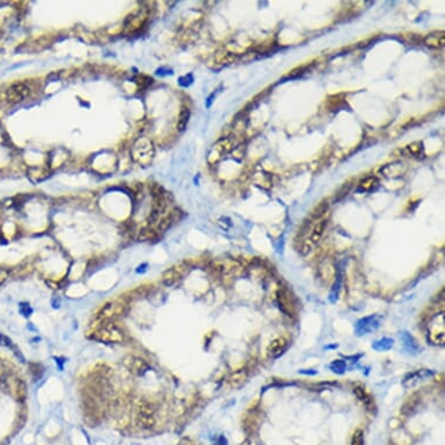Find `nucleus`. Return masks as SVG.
Returning <instances> with one entry per match:
<instances>
[{
    "label": "nucleus",
    "mask_w": 445,
    "mask_h": 445,
    "mask_svg": "<svg viewBox=\"0 0 445 445\" xmlns=\"http://www.w3.org/2000/svg\"><path fill=\"white\" fill-rule=\"evenodd\" d=\"M401 154H403L406 158H421L423 154V145L420 141L412 142L410 145L406 146L405 148L401 149Z\"/></svg>",
    "instance_id": "nucleus-15"
},
{
    "label": "nucleus",
    "mask_w": 445,
    "mask_h": 445,
    "mask_svg": "<svg viewBox=\"0 0 445 445\" xmlns=\"http://www.w3.org/2000/svg\"><path fill=\"white\" fill-rule=\"evenodd\" d=\"M123 365L129 373L135 376H142L149 371V365L145 359L138 356L128 355L123 359Z\"/></svg>",
    "instance_id": "nucleus-7"
},
{
    "label": "nucleus",
    "mask_w": 445,
    "mask_h": 445,
    "mask_svg": "<svg viewBox=\"0 0 445 445\" xmlns=\"http://www.w3.org/2000/svg\"><path fill=\"white\" fill-rule=\"evenodd\" d=\"M440 315H436V316L432 318L431 322H430V334H429V339L432 341L434 344H442L444 343V328L438 329V326L444 325V316L440 320V323H438V318H440Z\"/></svg>",
    "instance_id": "nucleus-9"
},
{
    "label": "nucleus",
    "mask_w": 445,
    "mask_h": 445,
    "mask_svg": "<svg viewBox=\"0 0 445 445\" xmlns=\"http://www.w3.org/2000/svg\"><path fill=\"white\" fill-rule=\"evenodd\" d=\"M184 273V268L182 266H176L167 269L166 272L162 274V284L167 287H172L175 284H178L179 279L182 278Z\"/></svg>",
    "instance_id": "nucleus-10"
},
{
    "label": "nucleus",
    "mask_w": 445,
    "mask_h": 445,
    "mask_svg": "<svg viewBox=\"0 0 445 445\" xmlns=\"http://www.w3.org/2000/svg\"><path fill=\"white\" fill-rule=\"evenodd\" d=\"M91 339L105 344H120L125 339L122 328L117 325L113 320H103L99 325L91 332Z\"/></svg>",
    "instance_id": "nucleus-1"
},
{
    "label": "nucleus",
    "mask_w": 445,
    "mask_h": 445,
    "mask_svg": "<svg viewBox=\"0 0 445 445\" xmlns=\"http://www.w3.org/2000/svg\"><path fill=\"white\" fill-rule=\"evenodd\" d=\"M406 170L407 167L405 163H402V162H393V163L386 164V166L382 167L380 172H381L385 178H395L402 176L406 173Z\"/></svg>",
    "instance_id": "nucleus-11"
},
{
    "label": "nucleus",
    "mask_w": 445,
    "mask_h": 445,
    "mask_svg": "<svg viewBox=\"0 0 445 445\" xmlns=\"http://www.w3.org/2000/svg\"><path fill=\"white\" fill-rule=\"evenodd\" d=\"M214 60H216L217 64H220V66H223V64H230L235 60V55L232 54V53L225 52L222 53V54H218Z\"/></svg>",
    "instance_id": "nucleus-20"
},
{
    "label": "nucleus",
    "mask_w": 445,
    "mask_h": 445,
    "mask_svg": "<svg viewBox=\"0 0 445 445\" xmlns=\"http://www.w3.org/2000/svg\"><path fill=\"white\" fill-rule=\"evenodd\" d=\"M424 45L431 49H440L445 45V33L441 32H432L423 39Z\"/></svg>",
    "instance_id": "nucleus-12"
},
{
    "label": "nucleus",
    "mask_w": 445,
    "mask_h": 445,
    "mask_svg": "<svg viewBox=\"0 0 445 445\" xmlns=\"http://www.w3.org/2000/svg\"><path fill=\"white\" fill-rule=\"evenodd\" d=\"M247 379V372L245 370H239L237 372H233L228 378V382L231 387L238 388L240 387Z\"/></svg>",
    "instance_id": "nucleus-16"
},
{
    "label": "nucleus",
    "mask_w": 445,
    "mask_h": 445,
    "mask_svg": "<svg viewBox=\"0 0 445 445\" xmlns=\"http://www.w3.org/2000/svg\"><path fill=\"white\" fill-rule=\"evenodd\" d=\"M235 142L234 138L228 137L223 138V139L218 140L212 148L210 149L208 155V162L210 164H214L217 162H219L225 155H228L229 153H231L234 149Z\"/></svg>",
    "instance_id": "nucleus-4"
},
{
    "label": "nucleus",
    "mask_w": 445,
    "mask_h": 445,
    "mask_svg": "<svg viewBox=\"0 0 445 445\" xmlns=\"http://www.w3.org/2000/svg\"><path fill=\"white\" fill-rule=\"evenodd\" d=\"M350 189H351V184L347 183V184L344 185V187L341 188V190L339 191V193H338V194H339V195H341V196L339 197V198H341V197H344V196H346L347 194H349Z\"/></svg>",
    "instance_id": "nucleus-25"
},
{
    "label": "nucleus",
    "mask_w": 445,
    "mask_h": 445,
    "mask_svg": "<svg viewBox=\"0 0 445 445\" xmlns=\"http://www.w3.org/2000/svg\"><path fill=\"white\" fill-rule=\"evenodd\" d=\"M0 345L6 346V347H12L13 344H12V340L8 337H6L5 335L0 334Z\"/></svg>",
    "instance_id": "nucleus-24"
},
{
    "label": "nucleus",
    "mask_w": 445,
    "mask_h": 445,
    "mask_svg": "<svg viewBox=\"0 0 445 445\" xmlns=\"http://www.w3.org/2000/svg\"><path fill=\"white\" fill-rule=\"evenodd\" d=\"M376 185H378V179H376V178H374V176H368V178L362 179V181L360 182V184H359V187H358V190L359 191H371V190H373Z\"/></svg>",
    "instance_id": "nucleus-18"
},
{
    "label": "nucleus",
    "mask_w": 445,
    "mask_h": 445,
    "mask_svg": "<svg viewBox=\"0 0 445 445\" xmlns=\"http://www.w3.org/2000/svg\"><path fill=\"white\" fill-rule=\"evenodd\" d=\"M285 347H287V340L284 337L275 338L267 347V356L270 358H276L284 352Z\"/></svg>",
    "instance_id": "nucleus-14"
},
{
    "label": "nucleus",
    "mask_w": 445,
    "mask_h": 445,
    "mask_svg": "<svg viewBox=\"0 0 445 445\" xmlns=\"http://www.w3.org/2000/svg\"><path fill=\"white\" fill-rule=\"evenodd\" d=\"M137 424L139 428L152 429L155 426V407L148 400L141 399L138 403Z\"/></svg>",
    "instance_id": "nucleus-3"
},
{
    "label": "nucleus",
    "mask_w": 445,
    "mask_h": 445,
    "mask_svg": "<svg viewBox=\"0 0 445 445\" xmlns=\"http://www.w3.org/2000/svg\"><path fill=\"white\" fill-rule=\"evenodd\" d=\"M355 393H356V395L358 396L359 400L364 401V402H367V401H368V397L366 395V393H365V391L362 390V388H356Z\"/></svg>",
    "instance_id": "nucleus-23"
},
{
    "label": "nucleus",
    "mask_w": 445,
    "mask_h": 445,
    "mask_svg": "<svg viewBox=\"0 0 445 445\" xmlns=\"http://www.w3.org/2000/svg\"><path fill=\"white\" fill-rule=\"evenodd\" d=\"M254 182H255L256 185H259V187H262L264 189H269L270 185H272V184H270L272 182H270L269 175H268V174H265V173L255 174Z\"/></svg>",
    "instance_id": "nucleus-19"
},
{
    "label": "nucleus",
    "mask_w": 445,
    "mask_h": 445,
    "mask_svg": "<svg viewBox=\"0 0 445 445\" xmlns=\"http://www.w3.org/2000/svg\"><path fill=\"white\" fill-rule=\"evenodd\" d=\"M351 445H364V431L361 429L356 430L352 436Z\"/></svg>",
    "instance_id": "nucleus-21"
},
{
    "label": "nucleus",
    "mask_w": 445,
    "mask_h": 445,
    "mask_svg": "<svg viewBox=\"0 0 445 445\" xmlns=\"http://www.w3.org/2000/svg\"><path fill=\"white\" fill-rule=\"evenodd\" d=\"M190 118V110L185 106H182L181 111H179L178 119V129L179 132H183L187 128L188 123H189Z\"/></svg>",
    "instance_id": "nucleus-17"
},
{
    "label": "nucleus",
    "mask_w": 445,
    "mask_h": 445,
    "mask_svg": "<svg viewBox=\"0 0 445 445\" xmlns=\"http://www.w3.org/2000/svg\"><path fill=\"white\" fill-rule=\"evenodd\" d=\"M326 226H328V220L326 219H318V222L315 224L314 228L311 229L310 233L308 237L305 238V240L303 241L302 245V253L303 254H308L311 249H314V247L320 243V240L322 239L324 231H325Z\"/></svg>",
    "instance_id": "nucleus-5"
},
{
    "label": "nucleus",
    "mask_w": 445,
    "mask_h": 445,
    "mask_svg": "<svg viewBox=\"0 0 445 445\" xmlns=\"http://www.w3.org/2000/svg\"><path fill=\"white\" fill-rule=\"evenodd\" d=\"M178 445H194V444H193V442L189 440V438H183V440L179 442Z\"/></svg>",
    "instance_id": "nucleus-26"
},
{
    "label": "nucleus",
    "mask_w": 445,
    "mask_h": 445,
    "mask_svg": "<svg viewBox=\"0 0 445 445\" xmlns=\"http://www.w3.org/2000/svg\"><path fill=\"white\" fill-rule=\"evenodd\" d=\"M10 278V270L0 267V285H2Z\"/></svg>",
    "instance_id": "nucleus-22"
},
{
    "label": "nucleus",
    "mask_w": 445,
    "mask_h": 445,
    "mask_svg": "<svg viewBox=\"0 0 445 445\" xmlns=\"http://www.w3.org/2000/svg\"><path fill=\"white\" fill-rule=\"evenodd\" d=\"M126 306H127V303L123 300L111 301V302L106 303L100 309L97 317H98L99 322H103V320H113L114 318L122 316L126 310Z\"/></svg>",
    "instance_id": "nucleus-6"
},
{
    "label": "nucleus",
    "mask_w": 445,
    "mask_h": 445,
    "mask_svg": "<svg viewBox=\"0 0 445 445\" xmlns=\"http://www.w3.org/2000/svg\"><path fill=\"white\" fill-rule=\"evenodd\" d=\"M6 382H7L8 388H10L13 395H16L18 399L20 400L25 399L27 391H26L25 382H23L21 379L10 378L8 380H6Z\"/></svg>",
    "instance_id": "nucleus-13"
},
{
    "label": "nucleus",
    "mask_w": 445,
    "mask_h": 445,
    "mask_svg": "<svg viewBox=\"0 0 445 445\" xmlns=\"http://www.w3.org/2000/svg\"><path fill=\"white\" fill-rule=\"evenodd\" d=\"M155 148L153 141L147 137L138 138L131 147V156L135 163L141 167H148L154 160Z\"/></svg>",
    "instance_id": "nucleus-2"
},
{
    "label": "nucleus",
    "mask_w": 445,
    "mask_h": 445,
    "mask_svg": "<svg viewBox=\"0 0 445 445\" xmlns=\"http://www.w3.org/2000/svg\"><path fill=\"white\" fill-rule=\"evenodd\" d=\"M31 93V90L25 83H14L6 90V100L10 104H19Z\"/></svg>",
    "instance_id": "nucleus-8"
},
{
    "label": "nucleus",
    "mask_w": 445,
    "mask_h": 445,
    "mask_svg": "<svg viewBox=\"0 0 445 445\" xmlns=\"http://www.w3.org/2000/svg\"><path fill=\"white\" fill-rule=\"evenodd\" d=\"M228 443H226V440L224 437H220L219 438V441H218V443L217 445H226Z\"/></svg>",
    "instance_id": "nucleus-27"
}]
</instances>
